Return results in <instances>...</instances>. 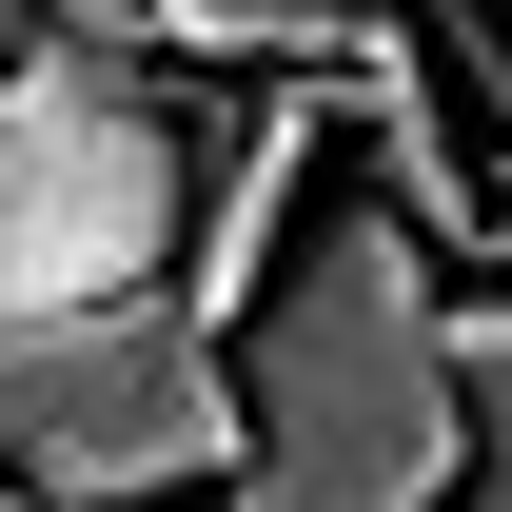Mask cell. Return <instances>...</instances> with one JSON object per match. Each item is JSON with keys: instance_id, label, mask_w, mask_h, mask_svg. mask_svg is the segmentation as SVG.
<instances>
[{"instance_id": "3957f363", "label": "cell", "mask_w": 512, "mask_h": 512, "mask_svg": "<svg viewBox=\"0 0 512 512\" xmlns=\"http://www.w3.org/2000/svg\"><path fill=\"white\" fill-rule=\"evenodd\" d=\"M237 473V375L178 296L0 316V493L40 512H178Z\"/></svg>"}, {"instance_id": "5b68a950", "label": "cell", "mask_w": 512, "mask_h": 512, "mask_svg": "<svg viewBox=\"0 0 512 512\" xmlns=\"http://www.w3.org/2000/svg\"><path fill=\"white\" fill-rule=\"evenodd\" d=\"M316 119H355V197H375L394 237L434 256H473L493 237V178H473V138H453V79H434V20H375V40H355V60L316 79Z\"/></svg>"}, {"instance_id": "7a4b0ae2", "label": "cell", "mask_w": 512, "mask_h": 512, "mask_svg": "<svg viewBox=\"0 0 512 512\" xmlns=\"http://www.w3.org/2000/svg\"><path fill=\"white\" fill-rule=\"evenodd\" d=\"M178 197H197V119L158 99V40L119 0H40V40L0 60V316L158 296Z\"/></svg>"}, {"instance_id": "277c9868", "label": "cell", "mask_w": 512, "mask_h": 512, "mask_svg": "<svg viewBox=\"0 0 512 512\" xmlns=\"http://www.w3.org/2000/svg\"><path fill=\"white\" fill-rule=\"evenodd\" d=\"M316 158H335L316 79H237V99H217L197 197H178V276H158L197 335H237V316H256V276H276V256H296V217H316Z\"/></svg>"}, {"instance_id": "6da1fadb", "label": "cell", "mask_w": 512, "mask_h": 512, "mask_svg": "<svg viewBox=\"0 0 512 512\" xmlns=\"http://www.w3.org/2000/svg\"><path fill=\"white\" fill-rule=\"evenodd\" d=\"M217 375H237L217 512H453V453H473V414H453V276L375 197L296 217L256 316L217 335Z\"/></svg>"}, {"instance_id": "8992f818", "label": "cell", "mask_w": 512, "mask_h": 512, "mask_svg": "<svg viewBox=\"0 0 512 512\" xmlns=\"http://www.w3.org/2000/svg\"><path fill=\"white\" fill-rule=\"evenodd\" d=\"M138 40H178V60H237V79H335L375 40V0H119Z\"/></svg>"}, {"instance_id": "52a82bcc", "label": "cell", "mask_w": 512, "mask_h": 512, "mask_svg": "<svg viewBox=\"0 0 512 512\" xmlns=\"http://www.w3.org/2000/svg\"><path fill=\"white\" fill-rule=\"evenodd\" d=\"M453 414H473L453 512H512V296H453Z\"/></svg>"}]
</instances>
